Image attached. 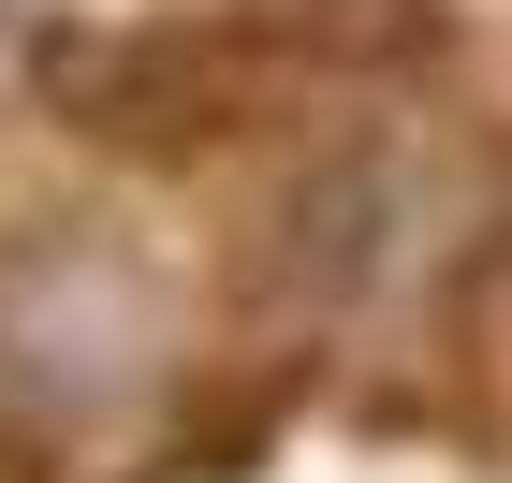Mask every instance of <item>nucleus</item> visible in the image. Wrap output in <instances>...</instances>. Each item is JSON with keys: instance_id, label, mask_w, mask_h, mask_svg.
Segmentation results:
<instances>
[{"instance_id": "obj_1", "label": "nucleus", "mask_w": 512, "mask_h": 483, "mask_svg": "<svg viewBox=\"0 0 512 483\" xmlns=\"http://www.w3.org/2000/svg\"><path fill=\"white\" fill-rule=\"evenodd\" d=\"M381 220H395V176H381V161L308 176V191H293V279H308V293H352L366 264H381Z\"/></svg>"}, {"instance_id": "obj_2", "label": "nucleus", "mask_w": 512, "mask_h": 483, "mask_svg": "<svg viewBox=\"0 0 512 483\" xmlns=\"http://www.w3.org/2000/svg\"><path fill=\"white\" fill-rule=\"evenodd\" d=\"M498 279H512V235H498Z\"/></svg>"}]
</instances>
